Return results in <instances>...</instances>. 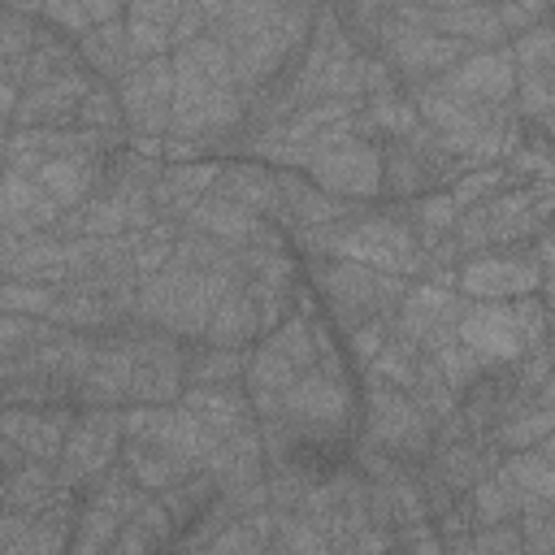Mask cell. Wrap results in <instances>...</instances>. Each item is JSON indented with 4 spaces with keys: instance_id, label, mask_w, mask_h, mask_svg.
Masks as SVG:
<instances>
[{
    "instance_id": "cell-1",
    "label": "cell",
    "mask_w": 555,
    "mask_h": 555,
    "mask_svg": "<svg viewBox=\"0 0 555 555\" xmlns=\"http://www.w3.org/2000/svg\"><path fill=\"white\" fill-rule=\"evenodd\" d=\"M243 278L238 247L208 238L204 230L182 225L173 238L169 260L139 282L134 291V321L156 325L182 343H195L230 282Z\"/></svg>"
},
{
    "instance_id": "cell-2",
    "label": "cell",
    "mask_w": 555,
    "mask_h": 555,
    "mask_svg": "<svg viewBox=\"0 0 555 555\" xmlns=\"http://www.w3.org/2000/svg\"><path fill=\"white\" fill-rule=\"evenodd\" d=\"M551 208H555L551 182H512V186L486 195L481 204L464 208L447 234V247H451L455 264L473 251L525 247L538 230L551 225Z\"/></svg>"
},
{
    "instance_id": "cell-3",
    "label": "cell",
    "mask_w": 555,
    "mask_h": 555,
    "mask_svg": "<svg viewBox=\"0 0 555 555\" xmlns=\"http://www.w3.org/2000/svg\"><path fill=\"white\" fill-rule=\"evenodd\" d=\"M304 273H308V286L325 304V321L338 334H347L373 317H395V308L412 282L403 273L373 269L360 260H338V256H304Z\"/></svg>"
},
{
    "instance_id": "cell-4",
    "label": "cell",
    "mask_w": 555,
    "mask_h": 555,
    "mask_svg": "<svg viewBox=\"0 0 555 555\" xmlns=\"http://www.w3.org/2000/svg\"><path fill=\"white\" fill-rule=\"evenodd\" d=\"M356 416L360 403L351 377H330L321 369H304L278 403V421L295 434V442H351Z\"/></svg>"
},
{
    "instance_id": "cell-5",
    "label": "cell",
    "mask_w": 555,
    "mask_h": 555,
    "mask_svg": "<svg viewBox=\"0 0 555 555\" xmlns=\"http://www.w3.org/2000/svg\"><path fill=\"white\" fill-rule=\"evenodd\" d=\"M360 442L395 455L399 464H421L434 447V416L399 386L390 382H364V395H360Z\"/></svg>"
},
{
    "instance_id": "cell-6",
    "label": "cell",
    "mask_w": 555,
    "mask_h": 555,
    "mask_svg": "<svg viewBox=\"0 0 555 555\" xmlns=\"http://www.w3.org/2000/svg\"><path fill=\"white\" fill-rule=\"evenodd\" d=\"M121 434L152 442L156 451L182 460L186 468H204L217 451V434L182 403H121Z\"/></svg>"
},
{
    "instance_id": "cell-7",
    "label": "cell",
    "mask_w": 555,
    "mask_h": 555,
    "mask_svg": "<svg viewBox=\"0 0 555 555\" xmlns=\"http://www.w3.org/2000/svg\"><path fill=\"white\" fill-rule=\"evenodd\" d=\"M373 52L399 74V82H425V78H438L442 69H451L455 61H464L473 48L464 39L434 35L425 26H408L390 13H382L373 26Z\"/></svg>"
},
{
    "instance_id": "cell-8",
    "label": "cell",
    "mask_w": 555,
    "mask_h": 555,
    "mask_svg": "<svg viewBox=\"0 0 555 555\" xmlns=\"http://www.w3.org/2000/svg\"><path fill=\"white\" fill-rule=\"evenodd\" d=\"M455 291L464 299H516L529 291H551V269L538 264V256L525 247H490L473 251L455 264Z\"/></svg>"
},
{
    "instance_id": "cell-9",
    "label": "cell",
    "mask_w": 555,
    "mask_h": 555,
    "mask_svg": "<svg viewBox=\"0 0 555 555\" xmlns=\"http://www.w3.org/2000/svg\"><path fill=\"white\" fill-rule=\"evenodd\" d=\"M147 490L134 486L126 477L121 464H108L100 477H91L82 490H78V520H74V538H69V551H82V555H95V551H108L121 520L139 507Z\"/></svg>"
},
{
    "instance_id": "cell-10",
    "label": "cell",
    "mask_w": 555,
    "mask_h": 555,
    "mask_svg": "<svg viewBox=\"0 0 555 555\" xmlns=\"http://www.w3.org/2000/svg\"><path fill=\"white\" fill-rule=\"evenodd\" d=\"M134 364H130V399L126 403H178L186 386V343L134 321Z\"/></svg>"
},
{
    "instance_id": "cell-11",
    "label": "cell",
    "mask_w": 555,
    "mask_h": 555,
    "mask_svg": "<svg viewBox=\"0 0 555 555\" xmlns=\"http://www.w3.org/2000/svg\"><path fill=\"white\" fill-rule=\"evenodd\" d=\"M121 408H78L61 460H56V481L82 490L91 477H100L108 464H117L121 451Z\"/></svg>"
},
{
    "instance_id": "cell-12",
    "label": "cell",
    "mask_w": 555,
    "mask_h": 555,
    "mask_svg": "<svg viewBox=\"0 0 555 555\" xmlns=\"http://www.w3.org/2000/svg\"><path fill=\"white\" fill-rule=\"evenodd\" d=\"M304 173L330 195H343L356 204H377L382 199V143L347 134L334 147H321L304 165Z\"/></svg>"
},
{
    "instance_id": "cell-13",
    "label": "cell",
    "mask_w": 555,
    "mask_h": 555,
    "mask_svg": "<svg viewBox=\"0 0 555 555\" xmlns=\"http://www.w3.org/2000/svg\"><path fill=\"white\" fill-rule=\"evenodd\" d=\"M455 338L464 347H473L486 369H507L525 351H533L512 299H464L460 321H455Z\"/></svg>"
},
{
    "instance_id": "cell-14",
    "label": "cell",
    "mask_w": 555,
    "mask_h": 555,
    "mask_svg": "<svg viewBox=\"0 0 555 555\" xmlns=\"http://www.w3.org/2000/svg\"><path fill=\"white\" fill-rule=\"evenodd\" d=\"M126 134H165L169 130V104H173V61L169 56H147L130 61L121 78L113 82Z\"/></svg>"
},
{
    "instance_id": "cell-15",
    "label": "cell",
    "mask_w": 555,
    "mask_h": 555,
    "mask_svg": "<svg viewBox=\"0 0 555 555\" xmlns=\"http://www.w3.org/2000/svg\"><path fill=\"white\" fill-rule=\"evenodd\" d=\"M130 325H134V317L117 330L95 334L91 364H87V373L78 377V390H74L78 408H121L130 399V364H134Z\"/></svg>"
},
{
    "instance_id": "cell-16",
    "label": "cell",
    "mask_w": 555,
    "mask_h": 555,
    "mask_svg": "<svg viewBox=\"0 0 555 555\" xmlns=\"http://www.w3.org/2000/svg\"><path fill=\"white\" fill-rule=\"evenodd\" d=\"M182 225L204 230L208 238L230 243V247H247V243H251V247H291V238H286L282 225L264 221L260 212L243 208L238 199H230V195H221V191H204V195L195 199V208L186 212Z\"/></svg>"
},
{
    "instance_id": "cell-17",
    "label": "cell",
    "mask_w": 555,
    "mask_h": 555,
    "mask_svg": "<svg viewBox=\"0 0 555 555\" xmlns=\"http://www.w3.org/2000/svg\"><path fill=\"white\" fill-rule=\"evenodd\" d=\"M460 308H464V295H460V291L438 286V282H429V278H416V282H408V291H403V299H399L390 325L425 351L429 343L455 334Z\"/></svg>"
},
{
    "instance_id": "cell-18",
    "label": "cell",
    "mask_w": 555,
    "mask_h": 555,
    "mask_svg": "<svg viewBox=\"0 0 555 555\" xmlns=\"http://www.w3.org/2000/svg\"><path fill=\"white\" fill-rule=\"evenodd\" d=\"M434 82L442 91L460 95V100H473V104H507L512 91H516L512 48L507 43H499V48H473L464 61H455L451 69H442Z\"/></svg>"
},
{
    "instance_id": "cell-19",
    "label": "cell",
    "mask_w": 555,
    "mask_h": 555,
    "mask_svg": "<svg viewBox=\"0 0 555 555\" xmlns=\"http://www.w3.org/2000/svg\"><path fill=\"white\" fill-rule=\"evenodd\" d=\"M74 416H78V403H43V408L0 403V434L9 442H17L26 460H52L56 464Z\"/></svg>"
},
{
    "instance_id": "cell-20",
    "label": "cell",
    "mask_w": 555,
    "mask_h": 555,
    "mask_svg": "<svg viewBox=\"0 0 555 555\" xmlns=\"http://www.w3.org/2000/svg\"><path fill=\"white\" fill-rule=\"evenodd\" d=\"M100 78L87 65H74L48 82H35L17 95L13 108V126H74V113L82 104V95L95 87Z\"/></svg>"
},
{
    "instance_id": "cell-21",
    "label": "cell",
    "mask_w": 555,
    "mask_h": 555,
    "mask_svg": "<svg viewBox=\"0 0 555 555\" xmlns=\"http://www.w3.org/2000/svg\"><path fill=\"white\" fill-rule=\"evenodd\" d=\"M278 186H282V230L286 234L304 230V225H330V221H343V217L369 208V204L321 191L304 169H278Z\"/></svg>"
},
{
    "instance_id": "cell-22",
    "label": "cell",
    "mask_w": 555,
    "mask_h": 555,
    "mask_svg": "<svg viewBox=\"0 0 555 555\" xmlns=\"http://www.w3.org/2000/svg\"><path fill=\"white\" fill-rule=\"evenodd\" d=\"M212 191L238 199L243 208L260 212L264 221L282 225V186H278V169L256 160V156H225L221 169H217V182Z\"/></svg>"
},
{
    "instance_id": "cell-23",
    "label": "cell",
    "mask_w": 555,
    "mask_h": 555,
    "mask_svg": "<svg viewBox=\"0 0 555 555\" xmlns=\"http://www.w3.org/2000/svg\"><path fill=\"white\" fill-rule=\"evenodd\" d=\"M221 160H165L156 182H152V212L169 221H186L195 199L212 191Z\"/></svg>"
},
{
    "instance_id": "cell-24",
    "label": "cell",
    "mask_w": 555,
    "mask_h": 555,
    "mask_svg": "<svg viewBox=\"0 0 555 555\" xmlns=\"http://www.w3.org/2000/svg\"><path fill=\"white\" fill-rule=\"evenodd\" d=\"M191 0H126V48L130 61L147 56H169L173 52V22L182 17Z\"/></svg>"
},
{
    "instance_id": "cell-25",
    "label": "cell",
    "mask_w": 555,
    "mask_h": 555,
    "mask_svg": "<svg viewBox=\"0 0 555 555\" xmlns=\"http://www.w3.org/2000/svg\"><path fill=\"white\" fill-rule=\"evenodd\" d=\"M104 178V156L100 152H69V156H48L39 169H35V182L52 195V204L65 212V208H78L82 199H91V191L100 186Z\"/></svg>"
},
{
    "instance_id": "cell-26",
    "label": "cell",
    "mask_w": 555,
    "mask_h": 555,
    "mask_svg": "<svg viewBox=\"0 0 555 555\" xmlns=\"http://www.w3.org/2000/svg\"><path fill=\"white\" fill-rule=\"evenodd\" d=\"M260 338V317H256V299L247 295L243 278L230 282L204 325V334L195 343H212V347H251Z\"/></svg>"
},
{
    "instance_id": "cell-27",
    "label": "cell",
    "mask_w": 555,
    "mask_h": 555,
    "mask_svg": "<svg viewBox=\"0 0 555 555\" xmlns=\"http://www.w3.org/2000/svg\"><path fill=\"white\" fill-rule=\"evenodd\" d=\"M178 403H182V408H191V412H195V416H199L217 438H225V434H234L238 425L256 421V412H251V403H247L243 382H221V386H182Z\"/></svg>"
},
{
    "instance_id": "cell-28",
    "label": "cell",
    "mask_w": 555,
    "mask_h": 555,
    "mask_svg": "<svg viewBox=\"0 0 555 555\" xmlns=\"http://www.w3.org/2000/svg\"><path fill=\"white\" fill-rule=\"evenodd\" d=\"M494 468L520 490V499H555V442H551V434L538 438L533 447L503 451Z\"/></svg>"
},
{
    "instance_id": "cell-29",
    "label": "cell",
    "mask_w": 555,
    "mask_h": 555,
    "mask_svg": "<svg viewBox=\"0 0 555 555\" xmlns=\"http://www.w3.org/2000/svg\"><path fill=\"white\" fill-rule=\"evenodd\" d=\"M173 538H178V525L165 512V503L156 494H143L139 507L121 520V529H117V538H113L108 551H117V555H143V551L173 546Z\"/></svg>"
},
{
    "instance_id": "cell-30",
    "label": "cell",
    "mask_w": 555,
    "mask_h": 555,
    "mask_svg": "<svg viewBox=\"0 0 555 555\" xmlns=\"http://www.w3.org/2000/svg\"><path fill=\"white\" fill-rule=\"evenodd\" d=\"M74 43H78L82 65H87L95 78H104V82H117V78H121V69L130 65V48H126V22H121V17L87 26V30H82Z\"/></svg>"
},
{
    "instance_id": "cell-31",
    "label": "cell",
    "mask_w": 555,
    "mask_h": 555,
    "mask_svg": "<svg viewBox=\"0 0 555 555\" xmlns=\"http://www.w3.org/2000/svg\"><path fill=\"white\" fill-rule=\"evenodd\" d=\"M117 464H121L126 477H130L134 486H143L147 494H160V490L173 486L178 477L195 473V468H186L182 460H173V455H165V451H156L152 442H139V438H121Z\"/></svg>"
},
{
    "instance_id": "cell-32",
    "label": "cell",
    "mask_w": 555,
    "mask_h": 555,
    "mask_svg": "<svg viewBox=\"0 0 555 555\" xmlns=\"http://www.w3.org/2000/svg\"><path fill=\"white\" fill-rule=\"evenodd\" d=\"M74 486H61L56 481V464L52 460H26L22 468L4 473V503L0 507H13V512H39L48 507L56 494H65Z\"/></svg>"
},
{
    "instance_id": "cell-33",
    "label": "cell",
    "mask_w": 555,
    "mask_h": 555,
    "mask_svg": "<svg viewBox=\"0 0 555 555\" xmlns=\"http://www.w3.org/2000/svg\"><path fill=\"white\" fill-rule=\"evenodd\" d=\"M512 113L538 130L551 134V113H555V69H516V91H512Z\"/></svg>"
},
{
    "instance_id": "cell-34",
    "label": "cell",
    "mask_w": 555,
    "mask_h": 555,
    "mask_svg": "<svg viewBox=\"0 0 555 555\" xmlns=\"http://www.w3.org/2000/svg\"><path fill=\"white\" fill-rule=\"evenodd\" d=\"M251 347H212V343H186V386H221L243 382Z\"/></svg>"
},
{
    "instance_id": "cell-35",
    "label": "cell",
    "mask_w": 555,
    "mask_h": 555,
    "mask_svg": "<svg viewBox=\"0 0 555 555\" xmlns=\"http://www.w3.org/2000/svg\"><path fill=\"white\" fill-rule=\"evenodd\" d=\"M555 429V408L546 403H525L516 412H507L503 421H494L486 429V442L494 451H520V447H533L538 438H546Z\"/></svg>"
},
{
    "instance_id": "cell-36",
    "label": "cell",
    "mask_w": 555,
    "mask_h": 555,
    "mask_svg": "<svg viewBox=\"0 0 555 555\" xmlns=\"http://www.w3.org/2000/svg\"><path fill=\"white\" fill-rule=\"evenodd\" d=\"M39 35V17L22 13V9H4L0 4V82L22 87V65L35 48Z\"/></svg>"
},
{
    "instance_id": "cell-37",
    "label": "cell",
    "mask_w": 555,
    "mask_h": 555,
    "mask_svg": "<svg viewBox=\"0 0 555 555\" xmlns=\"http://www.w3.org/2000/svg\"><path fill=\"white\" fill-rule=\"evenodd\" d=\"M269 542H273V507L264 503V507H251V512L230 516L212 533L208 551H243V555H256V551H269Z\"/></svg>"
},
{
    "instance_id": "cell-38",
    "label": "cell",
    "mask_w": 555,
    "mask_h": 555,
    "mask_svg": "<svg viewBox=\"0 0 555 555\" xmlns=\"http://www.w3.org/2000/svg\"><path fill=\"white\" fill-rule=\"evenodd\" d=\"M160 503H165V512L173 516V525H178V533L217 499V477L208 473V468H195V473H186V477H178L173 486H165L160 494H156Z\"/></svg>"
},
{
    "instance_id": "cell-39",
    "label": "cell",
    "mask_w": 555,
    "mask_h": 555,
    "mask_svg": "<svg viewBox=\"0 0 555 555\" xmlns=\"http://www.w3.org/2000/svg\"><path fill=\"white\" fill-rule=\"evenodd\" d=\"M425 356L434 360V369H438V377L455 390V395H464L481 373H486V364H481V356L473 351V347H464L455 334H447V338H438V343H429L425 347Z\"/></svg>"
},
{
    "instance_id": "cell-40",
    "label": "cell",
    "mask_w": 555,
    "mask_h": 555,
    "mask_svg": "<svg viewBox=\"0 0 555 555\" xmlns=\"http://www.w3.org/2000/svg\"><path fill=\"white\" fill-rule=\"evenodd\" d=\"M74 126H87V130H100V134L126 143V117H121V104H117L113 82L100 78V82L82 95V104H78V113H74Z\"/></svg>"
},
{
    "instance_id": "cell-41",
    "label": "cell",
    "mask_w": 555,
    "mask_h": 555,
    "mask_svg": "<svg viewBox=\"0 0 555 555\" xmlns=\"http://www.w3.org/2000/svg\"><path fill=\"white\" fill-rule=\"evenodd\" d=\"M512 182H516V178H512L503 165H477V169H464L447 191H451L455 208L464 212V208L481 204L486 195H494V191H503V186H512Z\"/></svg>"
},
{
    "instance_id": "cell-42",
    "label": "cell",
    "mask_w": 555,
    "mask_h": 555,
    "mask_svg": "<svg viewBox=\"0 0 555 555\" xmlns=\"http://www.w3.org/2000/svg\"><path fill=\"white\" fill-rule=\"evenodd\" d=\"M507 48H512L516 69H555V35H551V22L546 17L533 22L529 30L512 35Z\"/></svg>"
},
{
    "instance_id": "cell-43",
    "label": "cell",
    "mask_w": 555,
    "mask_h": 555,
    "mask_svg": "<svg viewBox=\"0 0 555 555\" xmlns=\"http://www.w3.org/2000/svg\"><path fill=\"white\" fill-rule=\"evenodd\" d=\"M52 299H56V286H43V282H17V278H0V312L48 317Z\"/></svg>"
},
{
    "instance_id": "cell-44",
    "label": "cell",
    "mask_w": 555,
    "mask_h": 555,
    "mask_svg": "<svg viewBox=\"0 0 555 555\" xmlns=\"http://www.w3.org/2000/svg\"><path fill=\"white\" fill-rule=\"evenodd\" d=\"M343 338H347V356L356 360V369H364V364L386 347V338H390V317L360 321V325H356V330H347Z\"/></svg>"
},
{
    "instance_id": "cell-45",
    "label": "cell",
    "mask_w": 555,
    "mask_h": 555,
    "mask_svg": "<svg viewBox=\"0 0 555 555\" xmlns=\"http://www.w3.org/2000/svg\"><path fill=\"white\" fill-rule=\"evenodd\" d=\"M468 551H486V555H520L525 542H520L516 520H499V525H477V529L468 533Z\"/></svg>"
},
{
    "instance_id": "cell-46",
    "label": "cell",
    "mask_w": 555,
    "mask_h": 555,
    "mask_svg": "<svg viewBox=\"0 0 555 555\" xmlns=\"http://www.w3.org/2000/svg\"><path fill=\"white\" fill-rule=\"evenodd\" d=\"M43 26H52V30H61V35H69V39H78L87 26H91V17H87V9H82V0H39V13H35Z\"/></svg>"
},
{
    "instance_id": "cell-47",
    "label": "cell",
    "mask_w": 555,
    "mask_h": 555,
    "mask_svg": "<svg viewBox=\"0 0 555 555\" xmlns=\"http://www.w3.org/2000/svg\"><path fill=\"white\" fill-rule=\"evenodd\" d=\"M208 30V17L195 9V4H186L182 9V17L173 22V48H182V43H191V39H199Z\"/></svg>"
},
{
    "instance_id": "cell-48",
    "label": "cell",
    "mask_w": 555,
    "mask_h": 555,
    "mask_svg": "<svg viewBox=\"0 0 555 555\" xmlns=\"http://www.w3.org/2000/svg\"><path fill=\"white\" fill-rule=\"evenodd\" d=\"M82 9H87V17H91V26H95V22L121 17V13H126V0H82Z\"/></svg>"
},
{
    "instance_id": "cell-49",
    "label": "cell",
    "mask_w": 555,
    "mask_h": 555,
    "mask_svg": "<svg viewBox=\"0 0 555 555\" xmlns=\"http://www.w3.org/2000/svg\"><path fill=\"white\" fill-rule=\"evenodd\" d=\"M4 9H22V13H39V0H0Z\"/></svg>"
},
{
    "instance_id": "cell-50",
    "label": "cell",
    "mask_w": 555,
    "mask_h": 555,
    "mask_svg": "<svg viewBox=\"0 0 555 555\" xmlns=\"http://www.w3.org/2000/svg\"><path fill=\"white\" fill-rule=\"evenodd\" d=\"M0 503H4V468H0Z\"/></svg>"
}]
</instances>
